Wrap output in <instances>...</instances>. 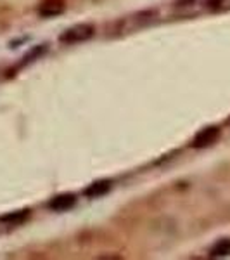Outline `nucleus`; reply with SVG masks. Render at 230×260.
<instances>
[{
  "mask_svg": "<svg viewBox=\"0 0 230 260\" xmlns=\"http://www.w3.org/2000/svg\"><path fill=\"white\" fill-rule=\"evenodd\" d=\"M95 33V28L92 24H76V26H71L66 31H62L59 35V42L62 44H82L92 39Z\"/></svg>",
  "mask_w": 230,
  "mask_h": 260,
  "instance_id": "obj_1",
  "label": "nucleus"
},
{
  "mask_svg": "<svg viewBox=\"0 0 230 260\" xmlns=\"http://www.w3.org/2000/svg\"><path fill=\"white\" fill-rule=\"evenodd\" d=\"M220 137V128L218 127H206L203 128L201 132L196 134L194 141H192V146H194L196 149H203V148H208V146L215 144L216 141H218Z\"/></svg>",
  "mask_w": 230,
  "mask_h": 260,
  "instance_id": "obj_2",
  "label": "nucleus"
},
{
  "mask_svg": "<svg viewBox=\"0 0 230 260\" xmlns=\"http://www.w3.org/2000/svg\"><path fill=\"white\" fill-rule=\"evenodd\" d=\"M64 7V0H44L39 6V14L44 18H54V16H59Z\"/></svg>",
  "mask_w": 230,
  "mask_h": 260,
  "instance_id": "obj_3",
  "label": "nucleus"
},
{
  "mask_svg": "<svg viewBox=\"0 0 230 260\" xmlns=\"http://www.w3.org/2000/svg\"><path fill=\"white\" fill-rule=\"evenodd\" d=\"M109 189H111V180H99V182H94L87 187L85 196H89V198H99V196L106 194Z\"/></svg>",
  "mask_w": 230,
  "mask_h": 260,
  "instance_id": "obj_4",
  "label": "nucleus"
},
{
  "mask_svg": "<svg viewBox=\"0 0 230 260\" xmlns=\"http://www.w3.org/2000/svg\"><path fill=\"white\" fill-rule=\"evenodd\" d=\"M74 205V196L73 194H61L57 198H54L52 201L49 203V207L52 208L54 212H64L71 208Z\"/></svg>",
  "mask_w": 230,
  "mask_h": 260,
  "instance_id": "obj_5",
  "label": "nucleus"
},
{
  "mask_svg": "<svg viewBox=\"0 0 230 260\" xmlns=\"http://www.w3.org/2000/svg\"><path fill=\"white\" fill-rule=\"evenodd\" d=\"M230 255V240H221L211 248V257H227Z\"/></svg>",
  "mask_w": 230,
  "mask_h": 260,
  "instance_id": "obj_6",
  "label": "nucleus"
},
{
  "mask_svg": "<svg viewBox=\"0 0 230 260\" xmlns=\"http://www.w3.org/2000/svg\"><path fill=\"white\" fill-rule=\"evenodd\" d=\"M30 217V210H19L16 213H9V215L2 217V220H7V222H12V224H19V222L26 220Z\"/></svg>",
  "mask_w": 230,
  "mask_h": 260,
  "instance_id": "obj_7",
  "label": "nucleus"
}]
</instances>
